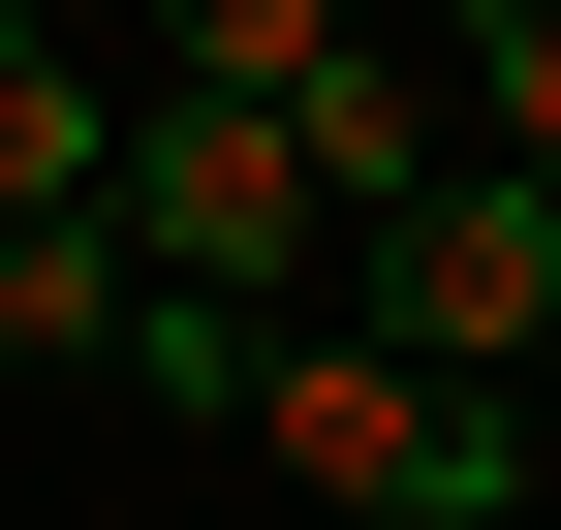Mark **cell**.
Listing matches in <instances>:
<instances>
[{
	"label": "cell",
	"instance_id": "3",
	"mask_svg": "<svg viewBox=\"0 0 561 530\" xmlns=\"http://www.w3.org/2000/svg\"><path fill=\"white\" fill-rule=\"evenodd\" d=\"M280 125H312V219H405V187H437V62H405V0H375Z\"/></svg>",
	"mask_w": 561,
	"mask_h": 530
},
{
	"label": "cell",
	"instance_id": "6",
	"mask_svg": "<svg viewBox=\"0 0 561 530\" xmlns=\"http://www.w3.org/2000/svg\"><path fill=\"white\" fill-rule=\"evenodd\" d=\"M125 344V219H0V375H94Z\"/></svg>",
	"mask_w": 561,
	"mask_h": 530
},
{
	"label": "cell",
	"instance_id": "1",
	"mask_svg": "<svg viewBox=\"0 0 561 530\" xmlns=\"http://www.w3.org/2000/svg\"><path fill=\"white\" fill-rule=\"evenodd\" d=\"M94 219H125V281H219V312H312V281H343V219H312V125H280V94H125Z\"/></svg>",
	"mask_w": 561,
	"mask_h": 530
},
{
	"label": "cell",
	"instance_id": "8",
	"mask_svg": "<svg viewBox=\"0 0 561 530\" xmlns=\"http://www.w3.org/2000/svg\"><path fill=\"white\" fill-rule=\"evenodd\" d=\"M437 62H468V157L561 187V0H437Z\"/></svg>",
	"mask_w": 561,
	"mask_h": 530
},
{
	"label": "cell",
	"instance_id": "10",
	"mask_svg": "<svg viewBox=\"0 0 561 530\" xmlns=\"http://www.w3.org/2000/svg\"><path fill=\"white\" fill-rule=\"evenodd\" d=\"M530 437H561V312H530Z\"/></svg>",
	"mask_w": 561,
	"mask_h": 530
},
{
	"label": "cell",
	"instance_id": "2",
	"mask_svg": "<svg viewBox=\"0 0 561 530\" xmlns=\"http://www.w3.org/2000/svg\"><path fill=\"white\" fill-rule=\"evenodd\" d=\"M343 312H375L405 375H530V312H561V187H530V157H437L405 219H343Z\"/></svg>",
	"mask_w": 561,
	"mask_h": 530
},
{
	"label": "cell",
	"instance_id": "5",
	"mask_svg": "<svg viewBox=\"0 0 561 530\" xmlns=\"http://www.w3.org/2000/svg\"><path fill=\"white\" fill-rule=\"evenodd\" d=\"M250 344H280V312H219V281H125V406H157V437H250Z\"/></svg>",
	"mask_w": 561,
	"mask_h": 530
},
{
	"label": "cell",
	"instance_id": "7",
	"mask_svg": "<svg viewBox=\"0 0 561 530\" xmlns=\"http://www.w3.org/2000/svg\"><path fill=\"white\" fill-rule=\"evenodd\" d=\"M375 0H157V94H312Z\"/></svg>",
	"mask_w": 561,
	"mask_h": 530
},
{
	"label": "cell",
	"instance_id": "9",
	"mask_svg": "<svg viewBox=\"0 0 561 530\" xmlns=\"http://www.w3.org/2000/svg\"><path fill=\"white\" fill-rule=\"evenodd\" d=\"M0 32H125V0H0Z\"/></svg>",
	"mask_w": 561,
	"mask_h": 530
},
{
	"label": "cell",
	"instance_id": "4",
	"mask_svg": "<svg viewBox=\"0 0 561 530\" xmlns=\"http://www.w3.org/2000/svg\"><path fill=\"white\" fill-rule=\"evenodd\" d=\"M94 157H125V62L94 32H0V219H94Z\"/></svg>",
	"mask_w": 561,
	"mask_h": 530
}]
</instances>
